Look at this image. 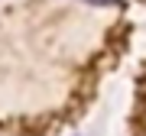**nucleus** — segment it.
<instances>
[{
  "instance_id": "1",
  "label": "nucleus",
  "mask_w": 146,
  "mask_h": 136,
  "mask_svg": "<svg viewBox=\"0 0 146 136\" xmlns=\"http://www.w3.org/2000/svg\"><path fill=\"white\" fill-rule=\"evenodd\" d=\"M84 3H91V7H117V0H84Z\"/></svg>"
}]
</instances>
